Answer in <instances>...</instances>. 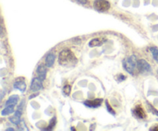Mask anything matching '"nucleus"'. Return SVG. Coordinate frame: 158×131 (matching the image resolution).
I'll return each mask as SVG.
<instances>
[{"mask_svg":"<svg viewBox=\"0 0 158 131\" xmlns=\"http://www.w3.org/2000/svg\"><path fill=\"white\" fill-rule=\"evenodd\" d=\"M59 64L63 66H73L77 63V59L69 49L61 51L59 55Z\"/></svg>","mask_w":158,"mask_h":131,"instance_id":"f257e3e1","label":"nucleus"},{"mask_svg":"<svg viewBox=\"0 0 158 131\" xmlns=\"http://www.w3.org/2000/svg\"><path fill=\"white\" fill-rule=\"evenodd\" d=\"M123 66L125 70L131 75H135L136 72H138L137 60L135 55H131L129 58L125 59L123 61Z\"/></svg>","mask_w":158,"mask_h":131,"instance_id":"f03ea898","label":"nucleus"},{"mask_svg":"<svg viewBox=\"0 0 158 131\" xmlns=\"http://www.w3.org/2000/svg\"><path fill=\"white\" fill-rule=\"evenodd\" d=\"M94 8L100 12H106L110 8V4L107 0H95L94 2Z\"/></svg>","mask_w":158,"mask_h":131,"instance_id":"7ed1b4c3","label":"nucleus"},{"mask_svg":"<svg viewBox=\"0 0 158 131\" xmlns=\"http://www.w3.org/2000/svg\"><path fill=\"white\" fill-rule=\"evenodd\" d=\"M137 69L140 73H147L151 71V65L143 59L137 60Z\"/></svg>","mask_w":158,"mask_h":131,"instance_id":"20e7f679","label":"nucleus"},{"mask_svg":"<svg viewBox=\"0 0 158 131\" xmlns=\"http://www.w3.org/2000/svg\"><path fill=\"white\" fill-rule=\"evenodd\" d=\"M103 99H96L94 100H86L84 102V105L87 107L89 108H97L99 106H101L102 103H103Z\"/></svg>","mask_w":158,"mask_h":131,"instance_id":"39448f33","label":"nucleus"},{"mask_svg":"<svg viewBox=\"0 0 158 131\" xmlns=\"http://www.w3.org/2000/svg\"><path fill=\"white\" fill-rule=\"evenodd\" d=\"M42 82L43 81H42L39 77L34 78L33 80H32V83H31V86H30L31 90L33 91V92H36V91L40 90V89H42V87H43Z\"/></svg>","mask_w":158,"mask_h":131,"instance_id":"423d86ee","label":"nucleus"},{"mask_svg":"<svg viewBox=\"0 0 158 131\" xmlns=\"http://www.w3.org/2000/svg\"><path fill=\"white\" fill-rule=\"evenodd\" d=\"M134 113L136 117L140 119H144L146 117V113L140 105H137L134 109Z\"/></svg>","mask_w":158,"mask_h":131,"instance_id":"0eeeda50","label":"nucleus"},{"mask_svg":"<svg viewBox=\"0 0 158 131\" xmlns=\"http://www.w3.org/2000/svg\"><path fill=\"white\" fill-rule=\"evenodd\" d=\"M36 72L37 74H38L39 78H40L42 81H43L46 77V72H47V71H46V67H45L43 65H40V66H38V68H37Z\"/></svg>","mask_w":158,"mask_h":131,"instance_id":"6e6552de","label":"nucleus"},{"mask_svg":"<svg viewBox=\"0 0 158 131\" xmlns=\"http://www.w3.org/2000/svg\"><path fill=\"white\" fill-rule=\"evenodd\" d=\"M13 87L15 89H19V90L21 91L22 92H25L26 89V84L25 83V81L23 80H17L16 82H15L13 84Z\"/></svg>","mask_w":158,"mask_h":131,"instance_id":"1a4fd4ad","label":"nucleus"},{"mask_svg":"<svg viewBox=\"0 0 158 131\" xmlns=\"http://www.w3.org/2000/svg\"><path fill=\"white\" fill-rule=\"evenodd\" d=\"M106 42V40L102 38H95L89 41V47H96V46H99L103 45V43Z\"/></svg>","mask_w":158,"mask_h":131,"instance_id":"9d476101","label":"nucleus"},{"mask_svg":"<svg viewBox=\"0 0 158 131\" xmlns=\"http://www.w3.org/2000/svg\"><path fill=\"white\" fill-rule=\"evenodd\" d=\"M56 59V55L53 53H49L46 55V66L47 67H52L54 64V62Z\"/></svg>","mask_w":158,"mask_h":131,"instance_id":"9b49d317","label":"nucleus"},{"mask_svg":"<svg viewBox=\"0 0 158 131\" xmlns=\"http://www.w3.org/2000/svg\"><path fill=\"white\" fill-rule=\"evenodd\" d=\"M19 101V96L16 95L11 96L9 99L7 100V101L6 102V106H9V105H15L17 104Z\"/></svg>","mask_w":158,"mask_h":131,"instance_id":"f8f14e48","label":"nucleus"},{"mask_svg":"<svg viewBox=\"0 0 158 131\" xmlns=\"http://www.w3.org/2000/svg\"><path fill=\"white\" fill-rule=\"evenodd\" d=\"M14 105H9V106H6V108L4 109H2L1 112L2 116H6L9 115V114L12 113L15 111L14 109Z\"/></svg>","mask_w":158,"mask_h":131,"instance_id":"ddd939ff","label":"nucleus"},{"mask_svg":"<svg viewBox=\"0 0 158 131\" xmlns=\"http://www.w3.org/2000/svg\"><path fill=\"white\" fill-rule=\"evenodd\" d=\"M20 117H20V116L15 114V115H14L13 117H9V120H10L11 123H13V124L18 125V124H19V123H20Z\"/></svg>","mask_w":158,"mask_h":131,"instance_id":"4468645a","label":"nucleus"},{"mask_svg":"<svg viewBox=\"0 0 158 131\" xmlns=\"http://www.w3.org/2000/svg\"><path fill=\"white\" fill-rule=\"evenodd\" d=\"M56 123V117H53L52 119H51L50 121H49V126H48V128L45 129H49V130L52 129L54 126H55Z\"/></svg>","mask_w":158,"mask_h":131,"instance_id":"2eb2a0df","label":"nucleus"},{"mask_svg":"<svg viewBox=\"0 0 158 131\" xmlns=\"http://www.w3.org/2000/svg\"><path fill=\"white\" fill-rule=\"evenodd\" d=\"M150 50H151V53H152L153 57H154V59H155L156 61L158 62V49L155 47H151V49H150Z\"/></svg>","mask_w":158,"mask_h":131,"instance_id":"dca6fc26","label":"nucleus"},{"mask_svg":"<svg viewBox=\"0 0 158 131\" xmlns=\"http://www.w3.org/2000/svg\"><path fill=\"white\" fill-rule=\"evenodd\" d=\"M106 109H107L108 112L110 113V114H112V115H116V112L114 110V109L112 108V106H110V105L109 104V102H108V100H106Z\"/></svg>","mask_w":158,"mask_h":131,"instance_id":"f3484780","label":"nucleus"},{"mask_svg":"<svg viewBox=\"0 0 158 131\" xmlns=\"http://www.w3.org/2000/svg\"><path fill=\"white\" fill-rule=\"evenodd\" d=\"M70 92H71V86H69V85H66V86H65L63 89V94L66 96H68V95H69Z\"/></svg>","mask_w":158,"mask_h":131,"instance_id":"a211bd4d","label":"nucleus"},{"mask_svg":"<svg viewBox=\"0 0 158 131\" xmlns=\"http://www.w3.org/2000/svg\"><path fill=\"white\" fill-rule=\"evenodd\" d=\"M76 1H77L78 2L81 3V4L85 5V4H86V3H87L88 0H76Z\"/></svg>","mask_w":158,"mask_h":131,"instance_id":"6ab92c4d","label":"nucleus"},{"mask_svg":"<svg viewBox=\"0 0 158 131\" xmlns=\"http://www.w3.org/2000/svg\"><path fill=\"white\" fill-rule=\"evenodd\" d=\"M150 130L158 131V125H156V126H152V128H151V129H150Z\"/></svg>","mask_w":158,"mask_h":131,"instance_id":"aec40b11","label":"nucleus"},{"mask_svg":"<svg viewBox=\"0 0 158 131\" xmlns=\"http://www.w3.org/2000/svg\"><path fill=\"white\" fill-rule=\"evenodd\" d=\"M6 130H14V129H12V128H8V129H6Z\"/></svg>","mask_w":158,"mask_h":131,"instance_id":"412c9836","label":"nucleus"}]
</instances>
